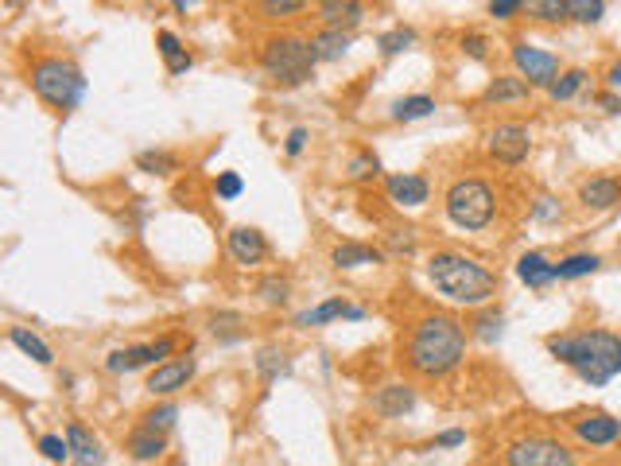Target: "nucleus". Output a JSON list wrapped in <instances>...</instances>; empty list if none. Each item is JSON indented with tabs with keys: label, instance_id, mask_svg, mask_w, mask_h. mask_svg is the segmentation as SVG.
I'll list each match as a JSON object with an SVG mask.
<instances>
[{
	"label": "nucleus",
	"instance_id": "obj_17",
	"mask_svg": "<svg viewBox=\"0 0 621 466\" xmlns=\"http://www.w3.org/2000/svg\"><path fill=\"white\" fill-rule=\"evenodd\" d=\"M579 202L587 210H614L621 202V179L618 175H590L579 183Z\"/></svg>",
	"mask_w": 621,
	"mask_h": 466
},
{
	"label": "nucleus",
	"instance_id": "obj_31",
	"mask_svg": "<svg viewBox=\"0 0 621 466\" xmlns=\"http://www.w3.org/2000/svg\"><path fill=\"white\" fill-rule=\"evenodd\" d=\"M524 16L536 24H567V0H524Z\"/></svg>",
	"mask_w": 621,
	"mask_h": 466
},
{
	"label": "nucleus",
	"instance_id": "obj_24",
	"mask_svg": "<svg viewBox=\"0 0 621 466\" xmlns=\"http://www.w3.org/2000/svg\"><path fill=\"white\" fill-rule=\"evenodd\" d=\"M389 253L385 249H373V245H361V241H342L330 249V265L338 268H365V265H381Z\"/></svg>",
	"mask_w": 621,
	"mask_h": 466
},
{
	"label": "nucleus",
	"instance_id": "obj_43",
	"mask_svg": "<svg viewBox=\"0 0 621 466\" xmlns=\"http://www.w3.org/2000/svg\"><path fill=\"white\" fill-rule=\"evenodd\" d=\"M528 218H532V222H540V226H552V222L563 218V206H559V199H552V195H540V199L532 202Z\"/></svg>",
	"mask_w": 621,
	"mask_h": 466
},
{
	"label": "nucleus",
	"instance_id": "obj_34",
	"mask_svg": "<svg viewBox=\"0 0 621 466\" xmlns=\"http://www.w3.org/2000/svg\"><path fill=\"white\" fill-rule=\"evenodd\" d=\"M257 296H261V303H268V307H284V303L292 300V280L280 276V272H272V276L257 280Z\"/></svg>",
	"mask_w": 621,
	"mask_h": 466
},
{
	"label": "nucleus",
	"instance_id": "obj_40",
	"mask_svg": "<svg viewBox=\"0 0 621 466\" xmlns=\"http://www.w3.org/2000/svg\"><path fill=\"white\" fill-rule=\"evenodd\" d=\"M470 327H474L470 334H474L478 342L493 346V342H501V334H505V319H501L497 311H482V315H478V319H474Z\"/></svg>",
	"mask_w": 621,
	"mask_h": 466
},
{
	"label": "nucleus",
	"instance_id": "obj_32",
	"mask_svg": "<svg viewBox=\"0 0 621 466\" xmlns=\"http://www.w3.org/2000/svg\"><path fill=\"white\" fill-rule=\"evenodd\" d=\"M136 167H140L144 175H160V179H167L171 171H179V160H175V152H167V148H148V152L136 156Z\"/></svg>",
	"mask_w": 621,
	"mask_h": 466
},
{
	"label": "nucleus",
	"instance_id": "obj_46",
	"mask_svg": "<svg viewBox=\"0 0 621 466\" xmlns=\"http://www.w3.org/2000/svg\"><path fill=\"white\" fill-rule=\"evenodd\" d=\"M486 12H490L493 20H517L524 12V0H490Z\"/></svg>",
	"mask_w": 621,
	"mask_h": 466
},
{
	"label": "nucleus",
	"instance_id": "obj_50",
	"mask_svg": "<svg viewBox=\"0 0 621 466\" xmlns=\"http://www.w3.org/2000/svg\"><path fill=\"white\" fill-rule=\"evenodd\" d=\"M606 86H610V90H621V63H614V67L606 70Z\"/></svg>",
	"mask_w": 621,
	"mask_h": 466
},
{
	"label": "nucleus",
	"instance_id": "obj_16",
	"mask_svg": "<svg viewBox=\"0 0 621 466\" xmlns=\"http://www.w3.org/2000/svg\"><path fill=\"white\" fill-rule=\"evenodd\" d=\"M369 311L365 307H354V303H346L342 296H334V300H323L319 307H307V311H299V319H295V327H327L334 319H350V323H361Z\"/></svg>",
	"mask_w": 621,
	"mask_h": 466
},
{
	"label": "nucleus",
	"instance_id": "obj_12",
	"mask_svg": "<svg viewBox=\"0 0 621 466\" xmlns=\"http://www.w3.org/2000/svg\"><path fill=\"white\" fill-rule=\"evenodd\" d=\"M571 424V435L583 443V447H614L621 439V420H614L610 412L594 408V412H579L567 420Z\"/></svg>",
	"mask_w": 621,
	"mask_h": 466
},
{
	"label": "nucleus",
	"instance_id": "obj_3",
	"mask_svg": "<svg viewBox=\"0 0 621 466\" xmlns=\"http://www.w3.org/2000/svg\"><path fill=\"white\" fill-rule=\"evenodd\" d=\"M427 280L435 284V292L443 300L458 307H490L497 296V276L486 265H478L474 257L455 253V249H439L427 257Z\"/></svg>",
	"mask_w": 621,
	"mask_h": 466
},
{
	"label": "nucleus",
	"instance_id": "obj_51",
	"mask_svg": "<svg viewBox=\"0 0 621 466\" xmlns=\"http://www.w3.org/2000/svg\"><path fill=\"white\" fill-rule=\"evenodd\" d=\"M195 4H198V0H171V8H175V12H191Z\"/></svg>",
	"mask_w": 621,
	"mask_h": 466
},
{
	"label": "nucleus",
	"instance_id": "obj_18",
	"mask_svg": "<svg viewBox=\"0 0 621 466\" xmlns=\"http://www.w3.org/2000/svg\"><path fill=\"white\" fill-rule=\"evenodd\" d=\"M517 280H521L524 288H532V292H540V288H548V284H556L559 272L556 265L544 257V253H521L517 257Z\"/></svg>",
	"mask_w": 621,
	"mask_h": 466
},
{
	"label": "nucleus",
	"instance_id": "obj_30",
	"mask_svg": "<svg viewBox=\"0 0 621 466\" xmlns=\"http://www.w3.org/2000/svg\"><path fill=\"white\" fill-rule=\"evenodd\" d=\"M210 334H214L222 346H233V342L245 338V319H241L237 311H218V315H210Z\"/></svg>",
	"mask_w": 621,
	"mask_h": 466
},
{
	"label": "nucleus",
	"instance_id": "obj_35",
	"mask_svg": "<svg viewBox=\"0 0 621 466\" xmlns=\"http://www.w3.org/2000/svg\"><path fill=\"white\" fill-rule=\"evenodd\" d=\"M587 86V70L571 67V70H559V78L548 86V98L552 101H571L579 90Z\"/></svg>",
	"mask_w": 621,
	"mask_h": 466
},
{
	"label": "nucleus",
	"instance_id": "obj_7",
	"mask_svg": "<svg viewBox=\"0 0 621 466\" xmlns=\"http://www.w3.org/2000/svg\"><path fill=\"white\" fill-rule=\"evenodd\" d=\"M501 463L505 466H571L575 463V451H571L567 443L552 439V435H524V439L505 447Z\"/></svg>",
	"mask_w": 621,
	"mask_h": 466
},
{
	"label": "nucleus",
	"instance_id": "obj_5",
	"mask_svg": "<svg viewBox=\"0 0 621 466\" xmlns=\"http://www.w3.org/2000/svg\"><path fill=\"white\" fill-rule=\"evenodd\" d=\"M315 67H319V55H315L311 39H299V35H272V39H264L261 70L276 86H284V90L307 86L315 78Z\"/></svg>",
	"mask_w": 621,
	"mask_h": 466
},
{
	"label": "nucleus",
	"instance_id": "obj_26",
	"mask_svg": "<svg viewBox=\"0 0 621 466\" xmlns=\"http://www.w3.org/2000/svg\"><path fill=\"white\" fill-rule=\"evenodd\" d=\"M8 342L24 354V358H32L35 366H55V354H51V346L39 338L35 331L28 327H8Z\"/></svg>",
	"mask_w": 621,
	"mask_h": 466
},
{
	"label": "nucleus",
	"instance_id": "obj_19",
	"mask_svg": "<svg viewBox=\"0 0 621 466\" xmlns=\"http://www.w3.org/2000/svg\"><path fill=\"white\" fill-rule=\"evenodd\" d=\"M66 439H70V463H78V466L105 463V451H101L98 435L90 432L86 424L70 420V424H66Z\"/></svg>",
	"mask_w": 621,
	"mask_h": 466
},
{
	"label": "nucleus",
	"instance_id": "obj_13",
	"mask_svg": "<svg viewBox=\"0 0 621 466\" xmlns=\"http://www.w3.org/2000/svg\"><path fill=\"white\" fill-rule=\"evenodd\" d=\"M416 389L408 381H393V385H381L373 397H369V408L381 416V420H404L408 412H416Z\"/></svg>",
	"mask_w": 621,
	"mask_h": 466
},
{
	"label": "nucleus",
	"instance_id": "obj_23",
	"mask_svg": "<svg viewBox=\"0 0 621 466\" xmlns=\"http://www.w3.org/2000/svg\"><path fill=\"white\" fill-rule=\"evenodd\" d=\"M315 8H319V20H323V24H330V28H346V32L361 28V20H365V4H361V0H319Z\"/></svg>",
	"mask_w": 621,
	"mask_h": 466
},
{
	"label": "nucleus",
	"instance_id": "obj_29",
	"mask_svg": "<svg viewBox=\"0 0 621 466\" xmlns=\"http://www.w3.org/2000/svg\"><path fill=\"white\" fill-rule=\"evenodd\" d=\"M435 113V98H427V94H412V98H400L393 101V109H389V117L393 121H424V117H431Z\"/></svg>",
	"mask_w": 621,
	"mask_h": 466
},
{
	"label": "nucleus",
	"instance_id": "obj_1",
	"mask_svg": "<svg viewBox=\"0 0 621 466\" xmlns=\"http://www.w3.org/2000/svg\"><path fill=\"white\" fill-rule=\"evenodd\" d=\"M466 358V331L455 315H443V311H431L420 315L408 338H404V366L412 369L416 377H447L455 373Z\"/></svg>",
	"mask_w": 621,
	"mask_h": 466
},
{
	"label": "nucleus",
	"instance_id": "obj_33",
	"mask_svg": "<svg viewBox=\"0 0 621 466\" xmlns=\"http://www.w3.org/2000/svg\"><path fill=\"white\" fill-rule=\"evenodd\" d=\"M602 268V257H594V253H571V257H563L556 265L559 280H583V276H594Z\"/></svg>",
	"mask_w": 621,
	"mask_h": 466
},
{
	"label": "nucleus",
	"instance_id": "obj_38",
	"mask_svg": "<svg viewBox=\"0 0 621 466\" xmlns=\"http://www.w3.org/2000/svg\"><path fill=\"white\" fill-rule=\"evenodd\" d=\"M602 16H606V0H567V20L571 24H602Z\"/></svg>",
	"mask_w": 621,
	"mask_h": 466
},
{
	"label": "nucleus",
	"instance_id": "obj_45",
	"mask_svg": "<svg viewBox=\"0 0 621 466\" xmlns=\"http://www.w3.org/2000/svg\"><path fill=\"white\" fill-rule=\"evenodd\" d=\"M462 55L466 59H474V63H486V55H490V43H486V35H462Z\"/></svg>",
	"mask_w": 621,
	"mask_h": 466
},
{
	"label": "nucleus",
	"instance_id": "obj_44",
	"mask_svg": "<svg viewBox=\"0 0 621 466\" xmlns=\"http://www.w3.org/2000/svg\"><path fill=\"white\" fill-rule=\"evenodd\" d=\"M241 191H245V179H241L237 171H222V175H218V183H214V195H218L222 202L241 199Z\"/></svg>",
	"mask_w": 621,
	"mask_h": 466
},
{
	"label": "nucleus",
	"instance_id": "obj_36",
	"mask_svg": "<svg viewBox=\"0 0 621 466\" xmlns=\"http://www.w3.org/2000/svg\"><path fill=\"white\" fill-rule=\"evenodd\" d=\"M416 43V28H393V32H381L377 35V51L385 55V59H396V55H404L408 47Z\"/></svg>",
	"mask_w": 621,
	"mask_h": 466
},
{
	"label": "nucleus",
	"instance_id": "obj_14",
	"mask_svg": "<svg viewBox=\"0 0 621 466\" xmlns=\"http://www.w3.org/2000/svg\"><path fill=\"white\" fill-rule=\"evenodd\" d=\"M226 249H229V261L241 268H257L268 257V241L257 226H233L226 237Z\"/></svg>",
	"mask_w": 621,
	"mask_h": 466
},
{
	"label": "nucleus",
	"instance_id": "obj_15",
	"mask_svg": "<svg viewBox=\"0 0 621 466\" xmlns=\"http://www.w3.org/2000/svg\"><path fill=\"white\" fill-rule=\"evenodd\" d=\"M385 191H389V202L404 206V210L424 206L431 199V183H427L424 175H416V171H396V175H389L385 179Z\"/></svg>",
	"mask_w": 621,
	"mask_h": 466
},
{
	"label": "nucleus",
	"instance_id": "obj_21",
	"mask_svg": "<svg viewBox=\"0 0 621 466\" xmlns=\"http://www.w3.org/2000/svg\"><path fill=\"white\" fill-rule=\"evenodd\" d=\"M311 47H315L319 63H338V59H346V55H350V47H354V32L323 24L319 32L311 35Z\"/></svg>",
	"mask_w": 621,
	"mask_h": 466
},
{
	"label": "nucleus",
	"instance_id": "obj_20",
	"mask_svg": "<svg viewBox=\"0 0 621 466\" xmlns=\"http://www.w3.org/2000/svg\"><path fill=\"white\" fill-rule=\"evenodd\" d=\"M532 94V82L521 78V74H497L490 86L482 90V101L486 105H517V101H528Z\"/></svg>",
	"mask_w": 621,
	"mask_h": 466
},
{
	"label": "nucleus",
	"instance_id": "obj_47",
	"mask_svg": "<svg viewBox=\"0 0 621 466\" xmlns=\"http://www.w3.org/2000/svg\"><path fill=\"white\" fill-rule=\"evenodd\" d=\"M307 136H311V133H307L303 125H295L292 133H288V140H284V152H288L292 160L299 156V152H303V148H307Z\"/></svg>",
	"mask_w": 621,
	"mask_h": 466
},
{
	"label": "nucleus",
	"instance_id": "obj_28",
	"mask_svg": "<svg viewBox=\"0 0 621 466\" xmlns=\"http://www.w3.org/2000/svg\"><path fill=\"white\" fill-rule=\"evenodd\" d=\"M381 241H385V253L389 257H416V249H420L416 226H389V230L381 233Z\"/></svg>",
	"mask_w": 621,
	"mask_h": 466
},
{
	"label": "nucleus",
	"instance_id": "obj_6",
	"mask_svg": "<svg viewBox=\"0 0 621 466\" xmlns=\"http://www.w3.org/2000/svg\"><path fill=\"white\" fill-rule=\"evenodd\" d=\"M443 210H447L451 226H458V230H466V233H478L493 222V214H497V195H493V187L486 179L462 175V179H455V183L447 187Z\"/></svg>",
	"mask_w": 621,
	"mask_h": 466
},
{
	"label": "nucleus",
	"instance_id": "obj_11",
	"mask_svg": "<svg viewBox=\"0 0 621 466\" xmlns=\"http://www.w3.org/2000/svg\"><path fill=\"white\" fill-rule=\"evenodd\" d=\"M509 55H513V67H517V74L532 82V90H548V86L559 78V59L552 55V51H540V47H532V43L517 39Z\"/></svg>",
	"mask_w": 621,
	"mask_h": 466
},
{
	"label": "nucleus",
	"instance_id": "obj_9",
	"mask_svg": "<svg viewBox=\"0 0 621 466\" xmlns=\"http://www.w3.org/2000/svg\"><path fill=\"white\" fill-rule=\"evenodd\" d=\"M486 148H490V156L497 164L521 167L528 160V152H532V133H528V125H521V121H501V125L490 129Z\"/></svg>",
	"mask_w": 621,
	"mask_h": 466
},
{
	"label": "nucleus",
	"instance_id": "obj_39",
	"mask_svg": "<svg viewBox=\"0 0 621 466\" xmlns=\"http://www.w3.org/2000/svg\"><path fill=\"white\" fill-rule=\"evenodd\" d=\"M311 0H257V12L264 20H292V16H303Z\"/></svg>",
	"mask_w": 621,
	"mask_h": 466
},
{
	"label": "nucleus",
	"instance_id": "obj_42",
	"mask_svg": "<svg viewBox=\"0 0 621 466\" xmlns=\"http://www.w3.org/2000/svg\"><path fill=\"white\" fill-rule=\"evenodd\" d=\"M39 455L47 459V463H66L70 459V439H66V432L63 435H39Z\"/></svg>",
	"mask_w": 621,
	"mask_h": 466
},
{
	"label": "nucleus",
	"instance_id": "obj_27",
	"mask_svg": "<svg viewBox=\"0 0 621 466\" xmlns=\"http://www.w3.org/2000/svg\"><path fill=\"white\" fill-rule=\"evenodd\" d=\"M156 47H160V55H164L167 63V74H187V70L195 67V59H191V51L179 43V35L175 32H156Z\"/></svg>",
	"mask_w": 621,
	"mask_h": 466
},
{
	"label": "nucleus",
	"instance_id": "obj_41",
	"mask_svg": "<svg viewBox=\"0 0 621 466\" xmlns=\"http://www.w3.org/2000/svg\"><path fill=\"white\" fill-rule=\"evenodd\" d=\"M175 420H179V404H156V408H148L144 416H140V424L144 428H156V432H171L175 428Z\"/></svg>",
	"mask_w": 621,
	"mask_h": 466
},
{
	"label": "nucleus",
	"instance_id": "obj_10",
	"mask_svg": "<svg viewBox=\"0 0 621 466\" xmlns=\"http://www.w3.org/2000/svg\"><path fill=\"white\" fill-rule=\"evenodd\" d=\"M195 373H198V362H195L191 350H187V354H171L167 362L152 366L148 381H144V389H148L152 397H171V393L187 389V385L195 381Z\"/></svg>",
	"mask_w": 621,
	"mask_h": 466
},
{
	"label": "nucleus",
	"instance_id": "obj_4",
	"mask_svg": "<svg viewBox=\"0 0 621 466\" xmlns=\"http://www.w3.org/2000/svg\"><path fill=\"white\" fill-rule=\"evenodd\" d=\"M28 82H32V94L43 105H51L55 113H74L78 101L86 98V74L74 67L70 59L59 55H47V59H35L28 70Z\"/></svg>",
	"mask_w": 621,
	"mask_h": 466
},
{
	"label": "nucleus",
	"instance_id": "obj_37",
	"mask_svg": "<svg viewBox=\"0 0 621 466\" xmlns=\"http://www.w3.org/2000/svg\"><path fill=\"white\" fill-rule=\"evenodd\" d=\"M381 175V160L369 152V148H361L350 156V164H346V179L350 183H369V179H377Z\"/></svg>",
	"mask_w": 621,
	"mask_h": 466
},
{
	"label": "nucleus",
	"instance_id": "obj_25",
	"mask_svg": "<svg viewBox=\"0 0 621 466\" xmlns=\"http://www.w3.org/2000/svg\"><path fill=\"white\" fill-rule=\"evenodd\" d=\"M253 366H257V377H261L264 385H276L280 377L292 373V358H288V350H280V346H261L257 358H253Z\"/></svg>",
	"mask_w": 621,
	"mask_h": 466
},
{
	"label": "nucleus",
	"instance_id": "obj_22",
	"mask_svg": "<svg viewBox=\"0 0 621 466\" xmlns=\"http://www.w3.org/2000/svg\"><path fill=\"white\" fill-rule=\"evenodd\" d=\"M125 451H129L132 463H156V459H164L167 451V432H156V428L140 424V428H132Z\"/></svg>",
	"mask_w": 621,
	"mask_h": 466
},
{
	"label": "nucleus",
	"instance_id": "obj_48",
	"mask_svg": "<svg viewBox=\"0 0 621 466\" xmlns=\"http://www.w3.org/2000/svg\"><path fill=\"white\" fill-rule=\"evenodd\" d=\"M462 443H466V432H462V428H451V432L435 435V447H439V451H451V447H462Z\"/></svg>",
	"mask_w": 621,
	"mask_h": 466
},
{
	"label": "nucleus",
	"instance_id": "obj_2",
	"mask_svg": "<svg viewBox=\"0 0 621 466\" xmlns=\"http://www.w3.org/2000/svg\"><path fill=\"white\" fill-rule=\"evenodd\" d=\"M548 354L571 366L590 389L610 385L621 373V334L614 331H571V334H552Z\"/></svg>",
	"mask_w": 621,
	"mask_h": 466
},
{
	"label": "nucleus",
	"instance_id": "obj_49",
	"mask_svg": "<svg viewBox=\"0 0 621 466\" xmlns=\"http://www.w3.org/2000/svg\"><path fill=\"white\" fill-rule=\"evenodd\" d=\"M598 109H602V113H606V117H618L621 113V98L618 94H614V90H606V94H598Z\"/></svg>",
	"mask_w": 621,
	"mask_h": 466
},
{
	"label": "nucleus",
	"instance_id": "obj_8",
	"mask_svg": "<svg viewBox=\"0 0 621 466\" xmlns=\"http://www.w3.org/2000/svg\"><path fill=\"white\" fill-rule=\"evenodd\" d=\"M175 354V338L171 334H160L156 342H144V346H125V350H113L105 358V373L113 377H125V373H136V369L160 366Z\"/></svg>",
	"mask_w": 621,
	"mask_h": 466
}]
</instances>
